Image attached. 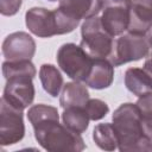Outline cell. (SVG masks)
Instances as JSON below:
<instances>
[{"label":"cell","instance_id":"18","mask_svg":"<svg viewBox=\"0 0 152 152\" xmlns=\"http://www.w3.org/2000/svg\"><path fill=\"white\" fill-rule=\"evenodd\" d=\"M93 139L95 144L104 151H114L118 148L119 145L115 128L113 124L109 122L96 125L93 131Z\"/></svg>","mask_w":152,"mask_h":152},{"label":"cell","instance_id":"3","mask_svg":"<svg viewBox=\"0 0 152 152\" xmlns=\"http://www.w3.org/2000/svg\"><path fill=\"white\" fill-rule=\"evenodd\" d=\"M25 24L30 32L40 38L72 32L80 20L66 15L61 8L49 11L44 7H32L25 14Z\"/></svg>","mask_w":152,"mask_h":152},{"label":"cell","instance_id":"1","mask_svg":"<svg viewBox=\"0 0 152 152\" xmlns=\"http://www.w3.org/2000/svg\"><path fill=\"white\" fill-rule=\"evenodd\" d=\"M121 152L152 151V142L144 135L141 114L135 103L120 104L112 115Z\"/></svg>","mask_w":152,"mask_h":152},{"label":"cell","instance_id":"5","mask_svg":"<svg viewBox=\"0 0 152 152\" xmlns=\"http://www.w3.org/2000/svg\"><path fill=\"white\" fill-rule=\"evenodd\" d=\"M94 59L78 45L74 43L63 44L57 51L59 68L74 81L84 82L89 76Z\"/></svg>","mask_w":152,"mask_h":152},{"label":"cell","instance_id":"21","mask_svg":"<svg viewBox=\"0 0 152 152\" xmlns=\"http://www.w3.org/2000/svg\"><path fill=\"white\" fill-rule=\"evenodd\" d=\"M84 109L90 120H100L108 113V104L100 99H89L84 106Z\"/></svg>","mask_w":152,"mask_h":152},{"label":"cell","instance_id":"23","mask_svg":"<svg viewBox=\"0 0 152 152\" xmlns=\"http://www.w3.org/2000/svg\"><path fill=\"white\" fill-rule=\"evenodd\" d=\"M23 0H0V13L6 17L14 15L21 7Z\"/></svg>","mask_w":152,"mask_h":152},{"label":"cell","instance_id":"24","mask_svg":"<svg viewBox=\"0 0 152 152\" xmlns=\"http://www.w3.org/2000/svg\"><path fill=\"white\" fill-rule=\"evenodd\" d=\"M144 135L152 142V118H141Z\"/></svg>","mask_w":152,"mask_h":152},{"label":"cell","instance_id":"4","mask_svg":"<svg viewBox=\"0 0 152 152\" xmlns=\"http://www.w3.org/2000/svg\"><path fill=\"white\" fill-rule=\"evenodd\" d=\"M81 34L82 39L80 46L93 59L109 57L114 44V37L106 31L99 17L86 19L81 26Z\"/></svg>","mask_w":152,"mask_h":152},{"label":"cell","instance_id":"2","mask_svg":"<svg viewBox=\"0 0 152 152\" xmlns=\"http://www.w3.org/2000/svg\"><path fill=\"white\" fill-rule=\"evenodd\" d=\"M59 120H48L33 126L38 144L50 152H80L86 148L81 134L69 129Z\"/></svg>","mask_w":152,"mask_h":152},{"label":"cell","instance_id":"16","mask_svg":"<svg viewBox=\"0 0 152 152\" xmlns=\"http://www.w3.org/2000/svg\"><path fill=\"white\" fill-rule=\"evenodd\" d=\"M39 80L42 82L44 90L52 97H56L64 86L63 76L61 75L59 70L52 64H43L40 66Z\"/></svg>","mask_w":152,"mask_h":152},{"label":"cell","instance_id":"8","mask_svg":"<svg viewBox=\"0 0 152 152\" xmlns=\"http://www.w3.org/2000/svg\"><path fill=\"white\" fill-rule=\"evenodd\" d=\"M131 4L132 0H103V10L100 19L106 31L113 37L121 36L127 31Z\"/></svg>","mask_w":152,"mask_h":152},{"label":"cell","instance_id":"11","mask_svg":"<svg viewBox=\"0 0 152 152\" xmlns=\"http://www.w3.org/2000/svg\"><path fill=\"white\" fill-rule=\"evenodd\" d=\"M152 28V0H132L128 32L146 34Z\"/></svg>","mask_w":152,"mask_h":152},{"label":"cell","instance_id":"27","mask_svg":"<svg viewBox=\"0 0 152 152\" xmlns=\"http://www.w3.org/2000/svg\"><path fill=\"white\" fill-rule=\"evenodd\" d=\"M49 1H57V0H49Z\"/></svg>","mask_w":152,"mask_h":152},{"label":"cell","instance_id":"9","mask_svg":"<svg viewBox=\"0 0 152 152\" xmlns=\"http://www.w3.org/2000/svg\"><path fill=\"white\" fill-rule=\"evenodd\" d=\"M2 55L6 61H31L36 52L33 38L23 31L8 34L2 42Z\"/></svg>","mask_w":152,"mask_h":152},{"label":"cell","instance_id":"26","mask_svg":"<svg viewBox=\"0 0 152 152\" xmlns=\"http://www.w3.org/2000/svg\"><path fill=\"white\" fill-rule=\"evenodd\" d=\"M146 38H147V43H148V46H150V53H152V30L148 31Z\"/></svg>","mask_w":152,"mask_h":152},{"label":"cell","instance_id":"12","mask_svg":"<svg viewBox=\"0 0 152 152\" xmlns=\"http://www.w3.org/2000/svg\"><path fill=\"white\" fill-rule=\"evenodd\" d=\"M102 7L103 0H59L58 6L66 15L80 21L96 17Z\"/></svg>","mask_w":152,"mask_h":152},{"label":"cell","instance_id":"17","mask_svg":"<svg viewBox=\"0 0 152 152\" xmlns=\"http://www.w3.org/2000/svg\"><path fill=\"white\" fill-rule=\"evenodd\" d=\"M89 116L84 107H68L62 113L63 124L71 131L81 134L87 131L89 125Z\"/></svg>","mask_w":152,"mask_h":152},{"label":"cell","instance_id":"20","mask_svg":"<svg viewBox=\"0 0 152 152\" xmlns=\"http://www.w3.org/2000/svg\"><path fill=\"white\" fill-rule=\"evenodd\" d=\"M27 119L32 124V126H34L48 120H59V115L57 108L40 103V104H34L28 109Z\"/></svg>","mask_w":152,"mask_h":152},{"label":"cell","instance_id":"22","mask_svg":"<svg viewBox=\"0 0 152 152\" xmlns=\"http://www.w3.org/2000/svg\"><path fill=\"white\" fill-rule=\"evenodd\" d=\"M137 107L141 114V118H152V91L139 96Z\"/></svg>","mask_w":152,"mask_h":152},{"label":"cell","instance_id":"10","mask_svg":"<svg viewBox=\"0 0 152 152\" xmlns=\"http://www.w3.org/2000/svg\"><path fill=\"white\" fill-rule=\"evenodd\" d=\"M31 77H11L6 80L2 97L12 106L25 109L34 99V86Z\"/></svg>","mask_w":152,"mask_h":152},{"label":"cell","instance_id":"19","mask_svg":"<svg viewBox=\"0 0 152 152\" xmlns=\"http://www.w3.org/2000/svg\"><path fill=\"white\" fill-rule=\"evenodd\" d=\"M36 66L31 61H6L2 63V75L6 80L11 77H31L36 76Z\"/></svg>","mask_w":152,"mask_h":152},{"label":"cell","instance_id":"7","mask_svg":"<svg viewBox=\"0 0 152 152\" xmlns=\"http://www.w3.org/2000/svg\"><path fill=\"white\" fill-rule=\"evenodd\" d=\"M25 134L23 110L8 103L4 97L0 101V144L13 145L20 141Z\"/></svg>","mask_w":152,"mask_h":152},{"label":"cell","instance_id":"13","mask_svg":"<svg viewBox=\"0 0 152 152\" xmlns=\"http://www.w3.org/2000/svg\"><path fill=\"white\" fill-rule=\"evenodd\" d=\"M114 78V65L107 58L94 59L89 76L86 78V86L93 89L108 88Z\"/></svg>","mask_w":152,"mask_h":152},{"label":"cell","instance_id":"6","mask_svg":"<svg viewBox=\"0 0 152 152\" xmlns=\"http://www.w3.org/2000/svg\"><path fill=\"white\" fill-rule=\"evenodd\" d=\"M150 53V46L145 34L128 32L114 39L113 49L107 58L114 66L139 61Z\"/></svg>","mask_w":152,"mask_h":152},{"label":"cell","instance_id":"15","mask_svg":"<svg viewBox=\"0 0 152 152\" xmlns=\"http://www.w3.org/2000/svg\"><path fill=\"white\" fill-rule=\"evenodd\" d=\"M126 88L137 96H141L152 91V78L144 69L128 68L125 72Z\"/></svg>","mask_w":152,"mask_h":152},{"label":"cell","instance_id":"25","mask_svg":"<svg viewBox=\"0 0 152 152\" xmlns=\"http://www.w3.org/2000/svg\"><path fill=\"white\" fill-rule=\"evenodd\" d=\"M146 72H147V75L152 78V53H148L147 55V58H146V61H145V63H144V68H142Z\"/></svg>","mask_w":152,"mask_h":152},{"label":"cell","instance_id":"14","mask_svg":"<svg viewBox=\"0 0 152 152\" xmlns=\"http://www.w3.org/2000/svg\"><path fill=\"white\" fill-rule=\"evenodd\" d=\"M88 100L89 91L87 89V86L82 84L78 81H74L68 82L63 86L59 97V104L63 109L68 107H84Z\"/></svg>","mask_w":152,"mask_h":152}]
</instances>
